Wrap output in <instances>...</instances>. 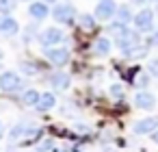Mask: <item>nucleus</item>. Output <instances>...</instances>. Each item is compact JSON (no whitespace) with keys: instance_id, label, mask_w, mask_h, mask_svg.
<instances>
[{"instance_id":"0eeeda50","label":"nucleus","mask_w":158,"mask_h":152,"mask_svg":"<svg viewBox=\"0 0 158 152\" xmlns=\"http://www.w3.org/2000/svg\"><path fill=\"white\" fill-rule=\"evenodd\" d=\"M63 39V33H61V28H44L41 33H39V44L41 46H54V44H59Z\"/></svg>"},{"instance_id":"6e6552de","label":"nucleus","mask_w":158,"mask_h":152,"mask_svg":"<svg viewBox=\"0 0 158 152\" xmlns=\"http://www.w3.org/2000/svg\"><path fill=\"white\" fill-rule=\"evenodd\" d=\"M46 59H48L50 63H54V65H65V63L69 61V50H67V48H50V46H48Z\"/></svg>"},{"instance_id":"7ed1b4c3","label":"nucleus","mask_w":158,"mask_h":152,"mask_svg":"<svg viewBox=\"0 0 158 152\" xmlns=\"http://www.w3.org/2000/svg\"><path fill=\"white\" fill-rule=\"evenodd\" d=\"M39 128H37V124L33 122V119H22V122H18L13 128H11V132H9V137L15 141V139H22V137H28V135H33V132H37Z\"/></svg>"},{"instance_id":"a211bd4d","label":"nucleus","mask_w":158,"mask_h":152,"mask_svg":"<svg viewBox=\"0 0 158 152\" xmlns=\"http://www.w3.org/2000/svg\"><path fill=\"white\" fill-rule=\"evenodd\" d=\"M123 54L126 57H143V54H147V48L145 46H130V48H123Z\"/></svg>"},{"instance_id":"cd10ccee","label":"nucleus","mask_w":158,"mask_h":152,"mask_svg":"<svg viewBox=\"0 0 158 152\" xmlns=\"http://www.w3.org/2000/svg\"><path fill=\"white\" fill-rule=\"evenodd\" d=\"M54 152H67V150H54Z\"/></svg>"},{"instance_id":"c756f323","label":"nucleus","mask_w":158,"mask_h":152,"mask_svg":"<svg viewBox=\"0 0 158 152\" xmlns=\"http://www.w3.org/2000/svg\"><path fill=\"white\" fill-rule=\"evenodd\" d=\"M0 59H2V52H0Z\"/></svg>"},{"instance_id":"5701e85b","label":"nucleus","mask_w":158,"mask_h":152,"mask_svg":"<svg viewBox=\"0 0 158 152\" xmlns=\"http://www.w3.org/2000/svg\"><path fill=\"white\" fill-rule=\"evenodd\" d=\"M110 93H113V96H121V87L113 85V87H110Z\"/></svg>"},{"instance_id":"9d476101","label":"nucleus","mask_w":158,"mask_h":152,"mask_svg":"<svg viewBox=\"0 0 158 152\" xmlns=\"http://www.w3.org/2000/svg\"><path fill=\"white\" fill-rule=\"evenodd\" d=\"M156 128H158V117H143L141 122L134 124L136 135H147V132H154Z\"/></svg>"},{"instance_id":"1a4fd4ad","label":"nucleus","mask_w":158,"mask_h":152,"mask_svg":"<svg viewBox=\"0 0 158 152\" xmlns=\"http://www.w3.org/2000/svg\"><path fill=\"white\" fill-rule=\"evenodd\" d=\"M20 31V24L11 18V13H2L0 15V33L2 35H15Z\"/></svg>"},{"instance_id":"20e7f679","label":"nucleus","mask_w":158,"mask_h":152,"mask_svg":"<svg viewBox=\"0 0 158 152\" xmlns=\"http://www.w3.org/2000/svg\"><path fill=\"white\" fill-rule=\"evenodd\" d=\"M20 87H22V78L15 72H2V74H0V89H2V91L13 93Z\"/></svg>"},{"instance_id":"bb28decb","label":"nucleus","mask_w":158,"mask_h":152,"mask_svg":"<svg viewBox=\"0 0 158 152\" xmlns=\"http://www.w3.org/2000/svg\"><path fill=\"white\" fill-rule=\"evenodd\" d=\"M44 2H48V5H52V2H56V0H44Z\"/></svg>"},{"instance_id":"f257e3e1","label":"nucleus","mask_w":158,"mask_h":152,"mask_svg":"<svg viewBox=\"0 0 158 152\" xmlns=\"http://www.w3.org/2000/svg\"><path fill=\"white\" fill-rule=\"evenodd\" d=\"M108 31L115 35V41H117V46H121V48H130V46H136V44L141 41L139 33L132 31V28H128V24L117 22V24H113Z\"/></svg>"},{"instance_id":"7c9ffc66","label":"nucleus","mask_w":158,"mask_h":152,"mask_svg":"<svg viewBox=\"0 0 158 152\" xmlns=\"http://www.w3.org/2000/svg\"><path fill=\"white\" fill-rule=\"evenodd\" d=\"M26 2H33V0H26Z\"/></svg>"},{"instance_id":"f3484780","label":"nucleus","mask_w":158,"mask_h":152,"mask_svg":"<svg viewBox=\"0 0 158 152\" xmlns=\"http://www.w3.org/2000/svg\"><path fill=\"white\" fill-rule=\"evenodd\" d=\"M93 50H95V54H108L110 52V41L106 37H100V39H95Z\"/></svg>"},{"instance_id":"4be33fe9","label":"nucleus","mask_w":158,"mask_h":152,"mask_svg":"<svg viewBox=\"0 0 158 152\" xmlns=\"http://www.w3.org/2000/svg\"><path fill=\"white\" fill-rule=\"evenodd\" d=\"M149 72H152L154 76H158V59H154V61L149 63Z\"/></svg>"},{"instance_id":"b1692460","label":"nucleus","mask_w":158,"mask_h":152,"mask_svg":"<svg viewBox=\"0 0 158 152\" xmlns=\"http://www.w3.org/2000/svg\"><path fill=\"white\" fill-rule=\"evenodd\" d=\"M149 44H154V46H158V33H156V35H152V37H149Z\"/></svg>"},{"instance_id":"aec40b11","label":"nucleus","mask_w":158,"mask_h":152,"mask_svg":"<svg viewBox=\"0 0 158 152\" xmlns=\"http://www.w3.org/2000/svg\"><path fill=\"white\" fill-rule=\"evenodd\" d=\"M80 24H82L85 28H93V26H95V20H93L91 15H80Z\"/></svg>"},{"instance_id":"412c9836","label":"nucleus","mask_w":158,"mask_h":152,"mask_svg":"<svg viewBox=\"0 0 158 152\" xmlns=\"http://www.w3.org/2000/svg\"><path fill=\"white\" fill-rule=\"evenodd\" d=\"M22 70H24L26 74H35V65H33V63H22Z\"/></svg>"},{"instance_id":"f8f14e48","label":"nucleus","mask_w":158,"mask_h":152,"mask_svg":"<svg viewBox=\"0 0 158 152\" xmlns=\"http://www.w3.org/2000/svg\"><path fill=\"white\" fill-rule=\"evenodd\" d=\"M28 13L35 18V20H46L48 15H50V9H48V2H31V7H28Z\"/></svg>"},{"instance_id":"a878e982","label":"nucleus","mask_w":158,"mask_h":152,"mask_svg":"<svg viewBox=\"0 0 158 152\" xmlns=\"http://www.w3.org/2000/svg\"><path fill=\"white\" fill-rule=\"evenodd\" d=\"M2 135H5V126H2V122H0V139H2Z\"/></svg>"},{"instance_id":"c85d7f7f","label":"nucleus","mask_w":158,"mask_h":152,"mask_svg":"<svg viewBox=\"0 0 158 152\" xmlns=\"http://www.w3.org/2000/svg\"><path fill=\"white\" fill-rule=\"evenodd\" d=\"M147 2H158V0H147Z\"/></svg>"},{"instance_id":"4468645a","label":"nucleus","mask_w":158,"mask_h":152,"mask_svg":"<svg viewBox=\"0 0 158 152\" xmlns=\"http://www.w3.org/2000/svg\"><path fill=\"white\" fill-rule=\"evenodd\" d=\"M115 18H117V22H121V24H128V22L134 20V13H132V9H130V5H119Z\"/></svg>"},{"instance_id":"f03ea898","label":"nucleus","mask_w":158,"mask_h":152,"mask_svg":"<svg viewBox=\"0 0 158 152\" xmlns=\"http://www.w3.org/2000/svg\"><path fill=\"white\" fill-rule=\"evenodd\" d=\"M115 13H117V2L115 0H100L98 7H95V20H100V22L113 20Z\"/></svg>"},{"instance_id":"ddd939ff","label":"nucleus","mask_w":158,"mask_h":152,"mask_svg":"<svg viewBox=\"0 0 158 152\" xmlns=\"http://www.w3.org/2000/svg\"><path fill=\"white\" fill-rule=\"evenodd\" d=\"M50 85L54 89H67L69 87V76L65 72H54V74H50Z\"/></svg>"},{"instance_id":"6ab92c4d","label":"nucleus","mask_w":158,"mask_h":152,"mask_svg":"<svg viewBox=\"0 0 158 152\" xmlns=\"http://www.w3.org/2000/svg\"><path fill=\"white\" fill-rule=\"evenodd\" d=\"M18 7V0H0V13H13Z\"/></svg>"},{"instance_id":"393cba45","label":"nucleus","mask_w":158,"mask_h":152,"mask_svg":"<svg viewBox=\"0 0 158 152\" xmlns=\"http://www.w3.org/2000/svg\"><path fill=\"white\" fill-rule=\"evenodd\" d=\"M152 139H154V141H156V143H158V128H156V130H154V132H152Z\"/></svg>"},{"instance_id":"423d86ee","label":"nucleus","mask_w":158,"mask_h":152,"mask_svg":"<svg viewBox=\"0 0 158 152\" xmlns=\"http://www.w3.org/2000/svg\"><path fill=\"white\" fill-rule=\"evenodd\" d=\"M134 26L139 28V31H149L152 26H154V11L152 9H141L136 15H134Z\"/></svg>"},{"instance_id":"9b49d317","label":"nucleus","mask_w":158,"mask_h":152,"mask_svg":"<svg viewBox=\"0 0 158 152\" xmlns=\"http://www.w3.org/2000/svg\"><path fill=\"white\" fill-rule=\"evenodd\" d=\"M134 104H136V109L152 111V109L156 106V98H154L152 93H147V91H141V93H136V98H134Z\"/></svg>"},{"instance_id":"dca6fc26","label":"nucleus","mask_w":158,"mask_h":152,"mask_svg":"<svg viewBox=\"0 0 158 152\" xmlns=\"http://www.w3.org/2000/svg\"><path fill=\"white\" fill-rule=\"evenodd\" d=\"M39 98H41V93H39V91H35V89H28V91H24V96H22V102H24L26 106H37Z\"/></svg>"},{"instance_id":"39448f33","label":"nucleus","mask_w":158,"mask_h":152,"mask_svg":"<svg viewBox=\"0 0 158 152\" xmlns=\"http://www.w3.org/2000/svg\"><path fill=\"white\" fill-rule=\"evenodd\" d=\"M74 15H76V9L72 7V5H56L54 9H52V18L59 22V24H69V22H74Z\"/></svg>"},{"instance_id":"2eb2a0df","label":"nucleus","mask_w":158,"mask_h":152,"mask_svg":"<svg viewBox=\"0 0 158 152\" xmlns=\"http://www.w3.org/2000/svg\"><path fill=\"white\" fill-rule=\"evenodd\" d=\"M54 104H56V98H54V93L46 91V93H41V98H39V102H37V111H50Z\"/></svg>"}]
</instances>
